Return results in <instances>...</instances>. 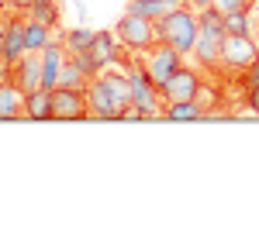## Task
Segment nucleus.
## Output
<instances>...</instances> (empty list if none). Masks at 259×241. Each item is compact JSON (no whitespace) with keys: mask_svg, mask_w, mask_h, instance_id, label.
<instances>
[{"mask_svg":"<svg viewBox=\"0 0 259 241\" xmlns=\"http://www.w3.org/2000/svg\"><path fill=\"white\" fill-rule=\"evenodd\" d=\"M142 66H145V73L152 76V83L162 90V83H166V80H169V76L180 69V66H183V52H177L169 41H156L152 48H145V59H142Z\"/></svg>","mask_w":259,"mask_h":241,"instance_id":"4","label":"nucleus"},{"mask_svg":"<svg viewBox=\"0 0 259 241\" xmlns=\"http://www.w3.org/2000/svg\"><path fill=\"white\" fill-rule=\"evenodd\" d=\"M24 117L31 120H52V90H35V93H28V100H24Z\"/></svg>","mask_w":259,"mask_h":241,"instance_id":"15","label":"nucleus"},{"mask_svg":"<svg viewBox=\"0 0 259 241\" xmlns=\"http://www.w3.org/2000/svg\"><path fill=\"white\" fill-rule=\"evenodd\" d=\"M0 4H7V0H0Z\"/></svg>","mask_w":259,"mask_h":241,"instance_id":"30","label":"nucleus"},{"mask_svg":"<svg viewBox=\"0 0 259 241\" xmlns=\"http://www.w3.org/2000/svg\"><path fill=\"white\" fill-rule=\"evenodd\" d=\"M0 38H4V66L14 69V66L28 55V45H24V14L14 11V18L0 28Z\"/></svg>","mask_w":259,"mask_h":241,"instance_id":"8","label":"nucleus"},{"mask_svg":"<svg viewBox=\"0 0 259 241\" xmlns=\"http://www.w3.org/2000/svg\"><path fill=\"white\" fill-rule=\"evenodd\" d=\"M11 80L18 83L24 93H35L45 86V73H41V52H28L24 59L11 69Z\"/></svg>","mask_w":259,"mask_h":241,"instance_id":"10","label":"nucleus"},{"mask_svg":"<svg viewBox=\"0 0 259 241\" xmlns=\"http://www.w3.org/2000/svg\"><path fill=\"white\" fill-rule=\"evenodd\" d=\"M0 80H11V69L4 66V38H0Z\"/></svg>","mask_w":259,"mask_h":241,"instance_id":"26","label":"nucleus"},{"mask_svg":"<svg viewBox=\"0 0 259 241\" xmlns=\"http://www.w3.org/2000/svg\"><path fill=\"white\" fill-rule=\"evenodd\" d=\"M197 41H194V59L204 69H221V41H225V14L218 7H200L197 14Z\"/></svg>","mask_w":259,"mask_h":241,"instance_id":"1","label":"nucleus"},{"mask_svg":"<svg viewBox=\"0 0 259 241\" xmlns=\"http://www.w3.org/2000/svg\"><path fill=\"white\" fill-rule=\"evenodd\" d=\"M169 4H183V0H169Z\"/></svg>","mask_w":259,"mask_h":241,"instance_id":"29","label":"nucleus"},{"mask_svg":"<svg viewBox=\"0 0 259 241\" xmlns=\"http://www.w3.org/2000/svg\"><path fill=\"white\" fill-rule=\"evenodd\" d=\"M28 14H31V18H38V21H45L49 28H56V24H59V18H62L59 0H35Z\"/></svg>","mask_w":259,"mask_h":241,"instance_id":"20","label":"nucleus"},{"mask_svg":"<svg viewBox=\"0 0 259 241\" xmlns=\"http://www.w3.org/2000/svg\"><path fill=\"white\" fill-rule=\"evenodd\" d=\"M214 7H218L221 14H239V11H249L256 0H211Z\"/></svg>","mask_w":259,"mask_h":241,"instance_id":"22","label":"nucleus"},{"mask_svg":"<svg viewBox=\"0 0 259 241\" xmlns=\"http://www.w3.org/2000/svg\"><path fill=\"white\" fill-rule=\"evenodd\" d=\"M187 4H194V7H211V0H187Z\"/></svg>","mask_w":259,"mask_h":241,"instance_id":"27","label":"nucleus"},{"mask_svg":"<svg viewBox=\"0 0 259 241\" xmlns=\"http://www.w3.org/2000/svg\"><path fill=\"white\" fill-rule=\"evenodd\" d=\"M245 103L252 107V114L259 117V90H252V93H245Z\"/></svg>","mask_w":259,"mask_h":241,"instance_id":"25","label":"nucleus"},{"mask_svg":"<svg viewBox=\"0 0 259 241\" xmlns=\"http://www.w3.org/2000/svg\"><path fill=\"white\" fill-rule=\"evenodd\" d=\"M242 90L245 93H252V90H259V62H252L249 69H242Z\"/></svg>","mask_w":259,"mask_h":241,"instance_id":"23","label":"nucleus"},{"mask_svg":"<svg viewBox=\"0 0 259 241\" xmlns=\"http://www.w3.org/2000/svg\"><path fill=\"white\" fill-rule=\"evenodd\" d=\"M252 62H259V48H256V41H252V35H228L225 31V41H221V69L242 73Z\"/></svg>","mask_w":259,"mask_h":241,"instance_id":"5","label":"nucleus"},{"mask_svg":"<svg viewBox=\"0 0 259 241\" xmlns=\"http://www.w3.org/2000/svg\"><path fill=\"white\" fill-rule=\"evenodd\" d=\"M94 35L97 31H90V28H69V31H62V45H66L69 55H80V52H90Z\"/></svg>","mask_w":259,"mask_h":241,"instance_id":"18","label":"nucleus"},{"mask_svg":"<svg viewBox=\"0 0 259 241\" xmlns=\"http://www.w3.org/2000/svg\"><path fill=\"white\" fill-rule=\"evenodd\" d=\"M90 83H94V76H90V73L83 69L80 62H76V59H73V55H69V59H66V66H62L59 86H73V90H87Z\"/></svg>","mask_w":259,"mask_h":241,"instance_id":"17","label":"nucleus"},{"mask_svg":"<svg viewBox=\"0 0 259 241\" xmlns=\"http://www.w3.org/2000/svg\"><path fill=\"white\" fill-rule=\"evenodd\" d=\"M162 117L166 120H200V117H207V110L197 100H177V103L162 107Z\"/></svg>","mask_w":259,"mask_h":241,"instance_id":"16","label":"nucleus"},{"mask_svg":"<svg viewBox=\"0 0 259 241\" xmlns=\"http://www.w3.org/2000/svg\"><path fill=\"white\" fill-rule=\"evenodd\" d=\"M24 100H28V93L14 80H0V120L24 117Z\"/></svg>","mask_w":259,"mask_h":241,"instance_id":"12","label":"nucleus"},{"mask_svg":"<svg viewBox=\"0 0 259 241\" xmlns=\"http://www.w3.org/2000/svg\"><path fill=\"white\" fill-rule=\"evenodd\" d=\"M173 7L177 4H169V0H128V11L132 14H142V18H152V21L166 18Z\"/></svg>","mask_w":259,"mask_h":241,"instance_id":"19","label":"nucleus"},{"mask_svg":"<svg viewBox=\"0 0 259 241\" xmlns=\"http://www.w3.org/2000/svg\"><path fill=\"white\" fill-rule=\"evenodd\" d=\"M225 31H228V35H252L249 11H239V14H225Z\"/></svg>","mask_w":259,"mask_h":241,"instance_id":"21","label":"nucleus"},{"mask_svg":"<svg viewBox=\"0 0 259 241\" xmlns=\"http://www.w3.org/2000/svg\"><path fill=\"white\" fill-rule=\"evenodd\" d=\"M49 41H52V28L45 21L24 14V45H28V52H41Z\"/></svg>","mask_w":259,"mask_h":241,"instance_id":"14","label":"nucleus"},{"mask_svg":"<svg viewBox=\"0 0 259 241\" xmlns=\"http://www.w3.org/2000/svg\"><path fill=\"white\" fill-rule=\"evenodd\" d=\"M97 76L104 80V86L111 90L114 107H118V120H121V114L135 103V93H132V73H128V69H118V66H107L104 73H97Z\"/></svg>","mask_w":259,"mask_h":241,"instance_id":"9","label":"nucleus"},{"mask_svg":"<svg viewBox=\"0 0 259 241\" xmlns=\"http://www.w3.org/2000/svg\"><path fill=\"white\" fill-rule=\"evenodd\" d=\"M197 14L190 7H173L166 18L156 21V31H159V41H169L177 52L190 55L194 52V41H197Z\"/></svg>","mask_w":259,"mask_h":241,"instance_id":"2","label":"nucleus"},{"mask_svg":"<svg viewBox=\"0 0 259 241\" xmlns=\"http://www.w3.org/2000/svg\"><path fill=\"white\" fill-rule=\"evenodd\" d=\"M200 86H204V80H200L197 69H190V66H180L177 73L169 76V80L162 83V100L166 103H177V100H197Z\"/></svg>","mask_w":259,"mask_h":241,"instance_id":"7","label":"nucleus"},{"mask_svg":"<svg viewBox=\"0 0 259 241\" xmlns=\"http://www.w3.org/2000/svg\"><path fill=\"white\" fill-rule=\"evenodd\" d=\"M83 117H90L87 90L56 86V90H52V120H83Z\"/></svg>","mask_w":259,"mask_h":241,"instance_id":"6","label":"nucleus"},{"mask_svg":"<svg viewBox=\"0 0 259 241\" xmlns=\"http://www.w3.org/2000/svg\"><path fill=\"white\" fill-rule=\"evenodd\" d=\"M118 41L132 52H145L159 41V31H156V21L152 18H142V14H132L124 11L118 18Z\"/></svg>","mask_w":259,"mask_h":241,"instance_id":"3","label":"nucleus"},{"mask_svg":"<svg viewBox=\"0 0 259 241\" xmlns=\"http://www.w3.org/2000/svg\"><path fill=\"white\" fill-rule=\"evenodd\" d=\"M0 24H4V4H0Z\"/></svg>","mask_w":259,"mask_h":241,"instance_id":"28","label":"nucleus"},{"mask_svg":"<svg viewBox=\"0 0 259 241\" xmlns=\"http://www.w3.org/2000/svg\"><path fill=\"white\" fill-rule=\"evenodd\" d=\"M31 4H35V0H7V7H11V11H18V14H28V11H31Z\"/></svg>","mask_w":259,"mask_h":241,"instance_id":"24","label":"nucleus"},{"mask_svg":"<svg viewBox=\"0 0 259 241\" xmlns=\"http://www.w3.org/2000/svg\"><path fill=\"white\" fill-rule=\"evenodd\" d=\"M87 100H90V117L118 120V107H114V97H111V90L104 86V80H100V76H94V83L87 86Z\"/></svg>","mask_w":259,"mask_h":241,"instance_id":"11","label":"nucleus"},{"mask_svg":"<svg viewBox=\"0 0 259 241\" xmlns=\"http://www.w3.org/2000/svg\"><path fill=\"white\" fill-rule=\"evenodd\" d=\"M94 66H97V73H104L107 66H118V41L111 31H97L94 35V45H90V52H87Z\"/></svg>","mask_w":259,"mask_h":241,"instance_id":"13","label":"nucleus"},{"mask_svg":"<svg viewBox=\"0 0 259 241\" xmlns=\"http://www.w3.org/2000/svg\"><path fill=\"white\" fill-rule=\"evenodd\" d=\"M256 4H259V0H256Z\"/></svg>","mask_w":259,"mask_h":241,"instance_id":"31","label":"nucleus"}]
</instances>
